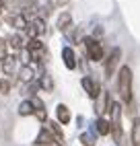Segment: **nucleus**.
Wrapping results in <instances>:
<instances>
[{"instance_id": "12", "label": "nucleus", "mask_w": 140, "mask_h": 146, "mask_svg": "<svg viewBox=\"0 0 140 146\" xmlns=\"http://www.w3.org/2000/svg\"><path fill=\"white\" fill-rule=\"evenodd\" d=\"M56 115H58V121L60 123H68L70 121V111H68V107L62 105V103L56 107Z\"/></svg>"}, {"instance_id": "13", "label": "nucleus", "mask_w": 140, "mask_h": 146, "mask_svg": "<svg viewBox=\"0 0 140 146\" xmlns=\"http://www.w3.org/2000/svg\"><path fill=\"white\" fill-rule=\"evenodd\" d=\"M70 25H72V17H70V13H62L58 17V29H60V31H66Z\"/></svg>"}, {"instance_id": "11", "label": "nucleus", "mask_w": 140, "mask_h": 146, "mask_svg": "<svg viewBox=\"0 0 140 146\" xmlns=\"http://www.w3.org/2000/svg\"><path fill=\"white\" fill-rule=\"evenodd\" d=\"M15 68H17V58H15V56H6L4 60H2V70H4V74L11 76V74L15 72Z\"/></svg>"}, {"instance_id": "21", "label": "nucleus", "mask_w": 140, "mask_h": 146, "mask_svg": "<svg viewBox=\"0 0 140 146\" xmlns=\"http://www.w3.org/2000/svg\"><path fill=\"white\" fill-rule=\"evenodd\" d=\"M8 91H11V82H8V80H2V84H0V93H8Z\"/></svg>"}, {"instance_id": "6", "label": "nucleus", "mask_w": 140, "mask_h": 146, "mask_svg": "<svg viewBox=\"0 0 140 146\" xmlns=\"http://www.w3.org/2000/svg\"><path fill=\"white\" fill-rule=\"evenodd\" d=\"M62 58H64V64H66L68 70H74V68H76V56L72 52V47H64V50H62Z\"/></svg>"}, {"instance_id": "19", "label": "nucleus", "mask_w": 140, "mask_h": 146, "mask_svg": "<svg viewBox=\"0 0 140 146\" xmlns=\"http://www.w3.org/2000/svg\"><path fill=\"white\" fill-rule=\"evenodd\" d=\"M8 43H11L15 50H21V47H23V39H21V35H17V33L11 37V39H8Z\"/></svg>"}, {"instance_id": "23", "label": "nucleus", "mask_w": 140, "mask_h": 146, "mask_svg": "<svg viewBox=\"0 0 140 146\" xmlns=\"http://www.w3.org/2000/svg\"><path fill=\"white\" fill-rule=\"evenodd\" d=\"M0 84H2V78H0Z\"/></svg>"}, {"instance_id": "2", "label": "nucleus", "mask_w": 140, "mask_h": 146, "mask_svg": "<svg viewBox=\"0 0 140 146\" xmlns=\"http://www.w3.org/2000/svg\"><path fill=\"white\" fill-rule=\"evenodd\" d=\"M83 45H85V50H87L89 60L101 62V58H103V47H101V43H99L95 37H85V39H83Z\"/></svg>"}, {"instance_id": "10", "label": "nucleus", "mask_w": 140, "mask_h": 146, "mask_svg": "<svg viewBox=\"0 0 140 146\" xmlns=\"http://www.w3.org/2000/svg\"><path fill=\"white\" fill-rule=\"evenodd\" d=\"M95 125H97V134H101V136H107V134H111V123H109L105 117H99L97 121H95Z\"/></svg>"}, {"instance_id": "16", "label": "nucleus", "mask_w": 140, "mask_h": 146, "mask_svg": "<svg viewBox=\"0 0 140 146\" xmlns=\"http://www.w3.org/2000/svg\"><path fill=\"white\" fill-rule=\"evenodd\" d=\"M31 113H35V107L31 101H23L19 105V115H31Z\"/></svg>"}, {"instance_id": "8", "label": "nucleus", "mask_w": 140, "mask_h": 146, "mask_svg": "<svg viewBox=\"0 0 140 146\" xmlns=\"http://www.w3.org/2000/svg\"><path fill=\"white\" fill-rule=\"evenodd\" d=\"M8 23H11V27H15L17 31H25V29L29 27V23H27L25 15H15V17L8 19Z\"/></svg>"}, {"instance_id": "7", "label": "nucleus", "mask_w": 140, "mask_h": 146, "mask_svg": "<svg viewBox=\"0 0 140 146\" xmlns=\"http://www.w3.org/2000/svg\"><path fill=\"white\" fill-rule=\"evenodd\" d=\"M47 132L54 136V140L58 142V144H64V134H62V130H60V125H58V121H49L47 125Z\"/></svg>"}, {"instance_id": "4", "label": "nucleus", "mask_w": 140, "mask_h": 146, "mask_svg": "<svg viewBox=\"0 0 140 146\" xmlns=\"http://www.w3.org/2000/svg\"><path fill=\"white\" fill-rule=\"evenodd\" d=\"M27 31H29V35H31V39H39V35L45 33V23H43V19H33V21L29 23Z\"/></svg>"}, {"instance_id": "22", "label": "nucleus", "mask_w": 140, "mask_h": 146, "mask_svg": "<svg viewBox=\"0 0 140 146\" xmlns=\"http://www.w3.org/2000/svg\"><path fill=\"white\" fill-rule=\"evenodd\" d=\"M4 58H6V43L0 41V60H4Z\"/></svg>"}, {"instance_id": "1", "label": "nucleus", "mask_w": 140, "mask_h": 146, "mask_svg": "<svg viewBox=\"0 0 140 146\" xmlns=\"http://www.w3.org/2000/svg\"><path fill=\"white\" fill-rule=\"evenodd\" d=\"M117 91H119V97H122L124 103L132 101V70H130V66H122V68H119Z\"/></svg>"}, {"instance_id": "14", "label": "nucleus", "mask_w": 140, "mask_h": 146, "mask_svg": "<svg viewBox=\"0 0 140 146\" xmlns=\"http://www.w3.org/2000/svg\"><path fill=\"white\" fill-rule=\"evenodd\" d=\"M132 146H140V119L132 123Z\"/></svg>"}, {"instance_id": "15", "label": "nucleus", "mask_w": 140, "mask_h": 146, "mask_svg": "<svg viewBox=\"0 0 140 146\" xmlns=\"http://www.w3.org/2000/svg\"><path fill=\"white\" fill-rule=\"evenodd\" d=\"M27 50H29V54L43 52V43L39 41V39H29V41H27Z\"/></svg>"}, {"instance_id": "18", "label": "nucleus", "mask_w": 140, "mask_h": 146, "mask_svg": "<svg viewBox=\"0 0 140 146\" xmlns=\"http://www.w3.org/2000/svg\"><path fill=\"white\" fill-rule=\"evenodd\" d=\"M39 86L45 89V91H52V89H54V82H52V78H49L47 74H43L41 78H39Z\"/></svg>"}, {"instance_id": "3", "label": "nucleus", "mask_w": 140, "mask_h": 146, "mask_svg": "<svg viewBox=\"0 0 140 146\" xmlns=\"http://www.w3.org/2000/svg\"><path fill=\"white\" fill-rule=\"evenodd\" d=\"M119 58H122V50H119V47H113L109 58L105 60V76H111L115 72V66L119 64Z\"/></svg>"}, {"instance_id": "5", "label": "nucleus", "mask_w": 140, "mask_h": 146, "mask_svg": "<svg viewBox=\"0 0 140 146\" xmlns=\"http://www.w3.org/2000/svg\"><path fill=\"white\" fill-rule=\"evenodd\" d=\"M83 89L89 93V97H91V99H97V97L101 95V91H99V84H97L93 78H89V76H85V78H83Z\"/></svg>"}, {"instance_id": "9", "label": "nucleus", "mask_w": 140, "mask_h": 146, "mask_svg": "<svg viewBox=\"0 0 140 146\" xmlns=\"http://www.w3.org/2000/svg\"><path fill=\"white\" fill-rule=\"evenodd\" d=\"M54 142H56V140H54V136L47 132V128H41V132H39L35 144H39V146H52Z\"/></svg>"}, {"instance_id": "20", "label": "nucleus", "mask_w": 140, "mask_h": 146, "mask_svg": "<svg viewBox=\"0 0 140 146\" xmlns=\"http://www.w3.org/2000/svg\"><path fill=\"white\" fill-rule=\"evenodd\" d=\"M81 142H83L85 146H95V136H93V134H83V136H81Z\"/></svg>"}, {"instance_id": "17", "label": "nucleus", "mask_w": 140, "mask_h": 146, "mask_svg": "<svg viewBox=\"0 0 140 146\" xmlns=\"http://www.w3.org/2000/svg\"><path fill=\"white\" fill-rule=\"evenodd\" d=\"M19 76H21L23 82H31V80H33V68H31V66H23L21 72H19Z\"/></svg>"}]
</instances>
